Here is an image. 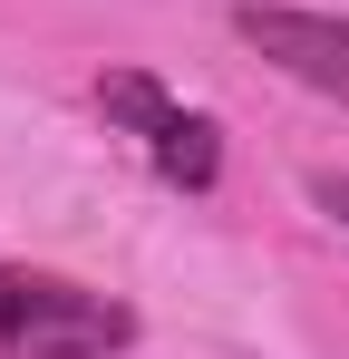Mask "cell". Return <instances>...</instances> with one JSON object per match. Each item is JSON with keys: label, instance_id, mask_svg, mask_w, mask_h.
Instances as JSON below:
<instances>
[{"label": "cell", "instance_id": "cell-2", "mask_svg": "<svg viewBox=\"0 0 349 359\" xmlns=\"http://www.w3.org/2000/svg\"><path fill=\"white\" fill-rule=\"evenodd\" d=\"M97 117H107L116 136H136L146 165H156L174 194H214V184H224V126L204 117V107H184L156 68H107V78H97Z\"/></svg>", "mask_w": 349, "mask_h": 359}, {"label": "cell", "instance_id": "cell-1", "mask_svg": "<svg viewBox=\"0 0 349 359\" xmlns=\"http://www.w3.org/2000/svg\"><path fill=\"white\" fill-rule=\"evenodd\" d=\"M136 311L97 282H68L39 262H0V359H126Z\"/></svg>", "mask_w": 349, "mask_h": 359}, {"label": "cell", "instance_id": "cell-3", "mask_svg": "<svg viewBox=\"0 0 349 359\" xmlns=\"http://www.w3.org/2000/svg\"><path fill=\"white\" fill-rule=\"evenodd\" d=\"M233 39L262 49L291 88L349 107V20L340 10H310V0H242V10H233Z\"/></svg>", "mask_w": 349, "mask_h": 359}, {"label": "cell", "instance_id": "cell-4", "mask_svg": "<svg viewBox=\"0 0 349 359\" xmlns=\"http://www.w3.org/2000/svg\"><path fill=\"white\" fill-rule=\"evenodd\" d=\"M310 204H320V214L349 233V165H310Z\"/></svg>", "mask_w": 349, "mask_h": 359}]
</instances>
